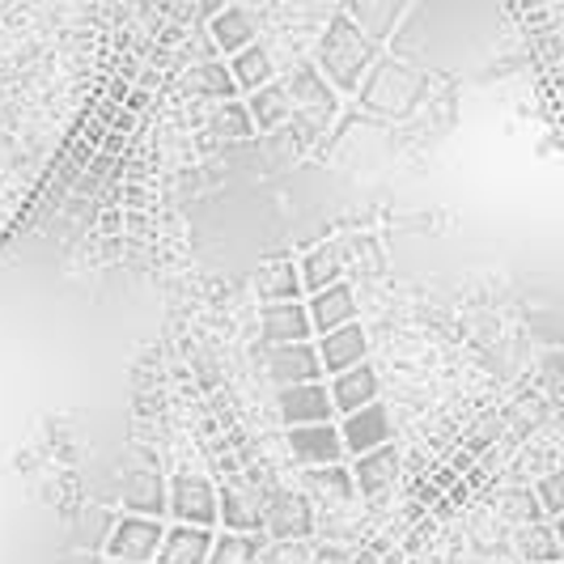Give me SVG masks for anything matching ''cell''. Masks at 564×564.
Instances as JSON below:
<instances>
[{
	"mask_svg": "<svg viewBox=\"0 0 564 564\" xmlns=\"http://www.w3.org/2000/svg\"><path fill=\"white\" fill-rule=\"evenodd\" d=\"M378 59H382V43H373L344 9L332 13V22L323 26V39H318L314 64L323 68L327 82L336 85V94H357Z\"/></svg>",
	"mask_w": 564,
	"mask_h": 564,
	"instance_id": "cell-1",
	"label": "cell"
},
{
	"mask_svg": "<svg viewBox=\"0 0 564 564\" xmlns=\"http://www.w3.org/2000/svg\"><path fill=\"white\" fill-rule=\"evenodd\" d=\"M421 73L416 68H408L399 56H382L373 68H369L366 85L357 89L361 94V102L373 107V111L382 115H403L412 102H416V94H421Z\"/></svg>",
	"mask_w": 564,
	"mask_h": 564,
	"instance_id": "cell-2",
	"label": "cell"
},
{
	"mask_svg": "<svg viewBox=\"0 0 564 564\" xmlns=\"http://www.w3.org/2000/svg\"><path fill=\"white\" fill-rule=\"evenodd\" d=\"M170 518L183 527H204L213 531L221 522V488L199 476V471H174L170 476Z\"/></svg>",
	"mask_w": 564,
	"mask_h": 564,
	"instance_id": "cell-3",
	"label": "cell"
},
{
	"mask_svg": "<svg viewBox=\"0 0 564 564\" xmlns=\"http://www.w3.org/2000/svg\"><path fill=\"white\" fill-rule=\"evenodd\" d=\"M318 518H314V501L297 488H268L263 492V535L276 543H293V539H311Z\"/></svg>",
	"mask_w": 564,
	"mask_h": 564,
	"instance_id": "cell-4",
	"label": "cell"
},
{
	"mask_svg": "<svg viewBox=\"0 0 564 564\" xmlns=\"http://www.w3.org/2000/svg\"><path fill=\"white\" fill-rule=\"evenodd\" d=\"M162 543H166V522H162V518L123 513V518L115 522L111 539H107V552H111L119 564H158Z\"/></svg>",
	"mask_w": 564,
	"mask_h": 564,
	"instance_id": "cell-5",
	"label": "cell"
},
{
	"mask_svg": "<svg viewBox=\"0 0 564 564\" xmlns=\"http://www.w3.org/2000/svg\"><path fill=\"white\" fill-rule=\"evenodd\" d=\"M284 89H289V102H293V115H314V119H332L339 107L336 85L323 77V68L314 59H302L293 64L281 77Z\"/></svg>",
	"mask_w": 564,
	"mask_h": 564,
	"instance_id": "cell-6",
	"label": "cell"
},
{
	"mask_svg": "<svg viewBox=\"0 0 564 564\" xmlns=\"http://www.w3.org/2000/svg\"><path fill=\"white\" fill-rule=\"evenodd\" d=\"M281 421L289 429H306V424H332L336 421V403L327 382H302V387H281L276 395Z\"/></svg>",
	"mask_w": 564,
	"mask_h": 564,
	"instance_id": "cell-7",
	"label": "cell"
},
{
	"mask_svg": "<svg viewBox=\"0 0 564 564\" xmlns=\"http://www.w3.org/2000/svg\"><path fill=\"white\" fill-rule=\"evenodd\" d=\"M119 506L128 513H141V518H166L170 513V484L166 476L144 463V467H132L123 476V488H119Z\"/></svg>",
	"mask_w": 564,
	"mask_h": 564,
	"instance_id": "cell-8",
	"label": "cell"
},
{
	"mask_svg": "<svg viewBox=\"0 0 564 564\" xmlns=\"http://www.w3.org/2000/svg\"><path fill=\"white\" fill-rule=\"evenodd\" d=\"M391 408L378 399V403H369L361 412H352V416H339V437H344V454H352V458H361V454L378 451V446H387L391 442Z\"/></svg>",
	"mask_w": 564,
	"mask_h": 564,
	"instance_id": "cell-9",
	"label": "cell"
},
{
	"mask_svg": "<svg viewBox=\"0 0 564 564\" xmlns=\"http://www.w3.org/2000/svg\"><path fill=\"white\" fill-rule=\"evenodd\" d=\"M348 259H352V247L344 238H323L302 251L297 268H302V284H306V297L318 293V289H332V284L344 281L348 272Z\"/></svg>",
	"mask_w": 564,
	"mask_h": 564,
	"instance_id": "cell-10",
	"label": "cell"
},
{
	"mask_svg": "<svg viewBox=\"0 0 564 564\" xmlns=\"http://www.w3.org/2000/svg\"><path fill=\"white\" fill-rule=\"evenodd\" d=\"M289 454L311 471V467H336L344 463V437L339 424H306V429H289Z\"/></svg>",
	"mask_w": 564,
	"mask_h": 564,
	"instance_id": "cell-11",
	"label": "cell"
},
{
	"mask_svg": "<svg viewBox=\"0 0 564 564\" xmlns=\"http://www.w3.org/2000/svg\"><path fill=\"white\" fill-rule=\"evenodd\" d=\"M259 336L268 339V348H284V344H311V311L306 302H272L259 311Z\"/></svg>",
	"mask_w": 564,
	"mask_h": 564,
	"instance_id": "cell-12",
	"label": "cell"
},
{
	"mask_svg": "<svg viewBox=\"0 0 564 564\" xmlns=\"http://www.w3.org/2000/svg\"><path fill=\"white\" fill-rule=\"evenodd\" d=\"M268 378H276L281 387H302V382H323V357L318 344H284V348H268Z\"/></svg>",
	"mask_w": 564,
	"mask_h": 564,
	"instance_id": "cell-13",
	"label": "cell"
},
{
	"mask_svg": "<svg viewBox=\"0 0 564 564\" xmlns=\"http://www.w3.org/2000/svg\"><path fill=\"white\" fill-rule=\"evenodd\" d=\"M314 344H318V357H323V373H332V378L369 361V332L361 327V323L336 327V332L318 336Z\"/></svg>",
	"mask_w": 564,
	"mask_h": 564,
	"instance_id": "cell-14",
	"label": "cell"
},
{
	"mask_svg": "<svg viewBox=\"0 0 564 564\" xmlns=\"http://www.w3.org/2000/svg\"><path fill=\"white\" fill-rule=\"evenodd\" d=\"M399 471H403V454H399L395 442H387V446H378V451L361 454L357 463H352V480H357V492L361 497H382V492H391L399 484Z\"/></svg>",
	"mask_w": 564,
	"mask_h": 564,
	"instance_id": "cell-15",
	"label": "cell"
},
{
	"mask_svg": "<svg viewBox=\"0 0 564 564\" xmlns=\"http://www.w3.org/2000/svg\"><path fill=\"white\" fill-rule=\"evenodd\" d=\"M306 311H311L314 336H327V332H336V327L357 323V293H352L348 281H339V284H332V289L311 293V297H306Z\"/></svg>",
	"mask_w": 564,
	"mask_h": 564,
	"instance_id": "cell-16",
	"label": "cell"
},
{
	"mask_svg": "<svg viewBox=\"0 0 564 564\" xmlns=\"http://www.w3.org/2000/svg\"><path fill=\"white\" fill-rule=\"evenodd\" d=\"M213 47L221 52V56H234V52H242V47H251L259 43V26H254V13L247 4H226V9H217L213 13Z\"/></svg>",
	"mask_w": 564,
	"mask_h": 564,
	"instance_id": "cell-17",
	"label": "cell"
},
{
	"mask_svg": "<svg viewBox=\"0 0 564 564\" xmlns=\"http://www.w3.org/2000/svg\"><path fill=\"white\" fill-rule=\"evenodd\" d=\"M221 527L234 535H259L263 531V492H251L247 484L221 488Z\"/></svg>",
	"mask_w": 564,
	"mask_h": 564,
	"instance_id": "cell-18",
	"label": "cell"
},
{
	"mask_svg": "<svg viewBox=\"0 0 564 564\" xmlns=\"http://www.w3.org/2000/svg\"><path fill=\"white\" fill-rule=\"evenodd\" d=\"M327 391H332V403H336V416H352L369 403H378V369L366 361V366L348 369V373H336L327 382Z\"/></svg>",
	"mask_w": 564,
	"mask_h": 564,
	"instance_id": "cell-19",
	"label": "cell"
},
{
	"mask_svg": "<svg viewBox=\"0 0 564 564\" xmlns=\"http://www.w3.org/2000/svg\"><path fill=\"white\" fill-rule=\"evenodd\" d=\"M183 89L187 94H196V98H208V102H234L238 98V82H234V73H229L226 56H213V59H199L187 68V77H183Z\"/></svg>",
	"mask_w": 564,
	"mask_h": 564,
	"instance_id": "cell-20",
	"label": "cell"
},
{
	"mask_svg": "<svg viewBox=\"0 0 564 564\" xmlns=\"http://www.w3.org/2000/svg\"><path fill=\"white\" fill-rule=\"evenodd\" d=\"M254 289L263 297V306L272 302H306V284H302V268L297 259H268L254 276Z\"/></svg>",
	"mask_w": 564,
	"mask_h": 564,
	"instance_id": "cell-21",
	"label": "cell"
},
{
	"mask_svg": "<svg viewBox=\"0 0 564 564\" xmlns=\"http://www.w3.org/2000/svg\"><path fill=\"white\" fill-rule=\"evenodd\" d=\"M247 111H251V123L254 132H263V137H276L284 123L293 119V102H289V89L284 82H268L263 89H254L247 94Z\"/></svg>",
	"mask_w": 564,
	"mask_h": 564,
	"instance_id": "cell-22",
	"label": "cell"
},
{
	"mask_svg": "<svg viewBox=\"0 0 564 564\" xmlns=\"http://www.w3.org/2000/svg\"><path fill=\"white\" fill-rule=\"evenodd\" d=\"M213 543H217V535H213V531L174 522V527H166V543H162V556H158V564H208V556H213Z\"/></svg>",
	"mask_w": 564,
	"mask_h": 564,
	"instance_id": "cell-23",
	"label": "cell"
},
{
	"mask_svg": "<svg viewBox=\"0 0 564 564\" xmlns=\"http://www.w3.org/2000/svg\"><path fill=\"white\" fill-rule=\"evenodd\" d=\"M302 484H306V492H314L323 506H339L348 509L361 492H357V480H352V467H311V471H302Z\"/></svg>",
	"mask_w": 564,
	"mask_h": 564,
	"instance_id": "cell-24",
	"label": "cell"
},
{
	"mask_svg": "<svg viewBox=\"0 0 564 564\" xmlns=\"http://www.w3.org/2000/svg\"><path fill=\"white\" fill-rule=\"evenodd\" d=\"M226 64L229 73H234V82H238V94H254L268 82H276V59H272V52L263 43H251V47L234 52Z\"/></svg>",
	"mask_w": 564,
	"mask_h": 564,
	"instance_id": "cell-25",
	"label": "cell"
},
{
	"mask_svg": "<svg viewBox=\"0 0 564 564\" xmlns=\"http://www.w3.org/2000/svg\"><path fill=\"white\" fill-rule=\"evenodd\" d=\"M513 552L522 564H564L561 539L552 522H531V527H518L513 531Z\"/></svg>",
	"mask_w": 564,
	"mask_h": 564,
	"instance_id": "cell-26",
	"label": "cell"
},
{
	"mask_svg": "<svg viewBox=\"0 0 564 564\" xmlns=\"http://www.w3.org/2000/svg\"><path fill=\"white\" fill-rule=\"evenodd\" d=\"M344 13H348L357 26L366 30L373 43H382V39H391V34H395V26L403 22V18H408V13H412V9H408V4H378V0H357V4H348Z\"/></svg>",
	"mask_w": 564,
	"mask_h": 564,
	"instance_id": "cell-27",
	"label": "cell"
},
{
	"mask_svg": "<svg viewBox=\"0 0 564 564\" xmlns=\"http://www.w3.org/2000/svg\"><path fill=\"white\" fill-rule=\"evenodd\" d=\"M497 513H501L506 522H513V527L547 522V518H543V509H539L535 484H509V488H501V497H497Z\"/></svg>",
	"mask_w": 564,
	"mask_h": 564,
	"instance_id": "cell-28",
	"label": "cell"
},
{
	"mask_svg": "<svg viewBox=\"0 0 564 564\" xmlns=\"http://www.w3.org/2000/svg\"><path fill=\"white\" fill-rule=\"evenodd\" d=\"M213 137H226V141H247L254 137V123H251V111H247V102H221L217 111H213Z\"/></svg>",
	"mask_w": 564,
	"mask_h": 564,
	"instance_id": "cell-29",
	"label": "cell"
},
{
	"mask_svg": "<svg viewBox=\"0 0 564 564\" xmlns=\"http://www.w3.org/2000/svg\"><path fill=\"white\" fill-rule=\"evenodd\" d=\"M535 497H539V509H543V518H547V522H556V518L564 513V467L547 471V476H539V480H535Z\"/></svg>",
	"mask_w": 564,
	"mask_h": 564,
	"instance_id": "cell-30",
	"label": "cell"
},
{
	"mask_svg": "<svg viewBox=\"0 0 564 564\" xmlns=\"http://www.w3.org/2000/svg\"><path fill=\"white\" fill-rule=\"evenodd\" d=\"M543 387H547L556 399H564V348L543 357Z\"/></svg>",
	"mask_w": 564,
	"mask_h": 564,
	"instance_id": "cell-31",
	"label": "cell"
},
{
	"mask_svg": "<svg viewBox=\"0 0 564 564\" xmlns=\"http://www.w3.org/2000/svg\"><path fill=\"white\" fill-rule=\"evenodd\" d=\"M144 107H149V89H141V85H132V94H128V102H123V111L141 115Z\"/></svg>",
	"mask_w": 564,
	"mask_h": 564,
	"instance_id": "cell-32",
	"label": "cell"
},
{
	"mask_svg": "<svg viewBox=\"0 0 564 564\" xmlns=\"http://www.w3.org/2000/svg\"><path fill=\"white\" fill-rule=\"evenodd\" d=\"M467 497H471V484H467V480H458V484L451 488V492H446V501H451V509H454V506H467Z\"/></svg>",
	"mask_w": 564,
	"mask_h": 564,
	"instance_id": "cell-33",
	"label": "cell"
},
{
	"mask_svg": "<svg viewBox=\"0 0 564 564\" xmlns=\"http://www.w3.org/2000/svg\"><path fill=\"white\" fill-rule=\"evenodd\" d=\"M463 564H506V561H497V556H471V561H463Z\"/></svg>",
	"mask_w": 564,
	"mask_h": 564,
	"instance_id": "cell-34",
	"label": "cell"
},
{
	"mask_svg": "<svg viewBox=\"0 0 564 564\" xmlns=\"http://www.w3.org/2000/svg\"><path fill=\"white\" fill-rule=\"evenodd\" d=\"M552 527H556V539H561V552H564V513L556 518V522H552Z\"/></svg>",
	"mask_w": 564,
	"mask_h": 564,
	"instance_id": "cell-35",
	"label": "cell"
},
{
	"mask_svg": "<svg viewBox=\"0 0 564 564\" xmlns=\"http://www.w3.org/2000/svg\"><path fill=\"white\" fill-rule=\"evenodd\" d=\"M556 424L564 429V399H561V408H556Z\"/></svg>",
	"mask_w": 564,
	"mask_h": 564,
	"instance_id": "cell-36",
	"label": "cell"
},
{
	"mask_svg": "<svg viewBox=\"0 0 564 564\" xmlns=\"http://www.w3.org/2000/svg\"><path fill=\"white\" fill-rule=\"evenodd\" d=\"M518 564H522V561H518Z\"/></svg>",
	"mask_w": 564,
	"mask_h": 564,
	"instance_id": "cell-37",
	"label": "cell"
}]
</instances>
